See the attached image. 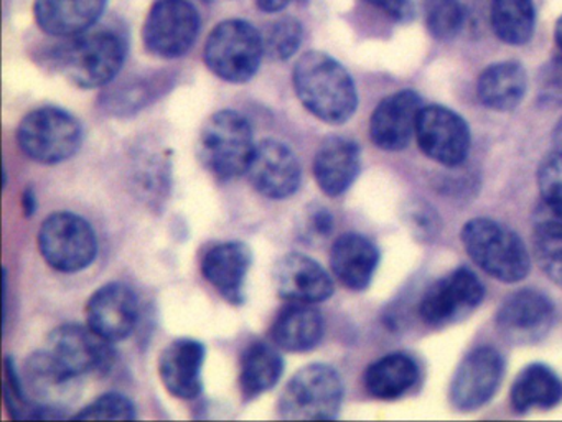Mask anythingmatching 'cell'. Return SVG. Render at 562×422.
I'll use <instances>...</instances> for the list:
<instances>
[{
    "instance_id": "cell-1",
    "label": "cell",
    "mask_w": 562,
    "mask_h": 422,
    "mask_svg": "<svg viewBox=\"0 0 562 422\" xmlns=\"http://www.w3.org/2000/svg\"><path fill=\"white\" fill-rule=\"evenodd\" d=\"M292 82L302 106L325 124H345L357 111L353 78L327 53L308 52L301 56L295 63Z\"/></svg>"
},
{
    "instance_id": "cell-13",
    "label": "cell",
    "mask_w": 562,
    "mask_h": 422,
    "mask_svg": "<svg viewBox=\"0 0 562 422\" xmlns=\"http://www.w3.org/2000/svg\"><path fill=\"white\" fill-rule=\"evenodd\" d=\"M420 151L443 167H459L469 157L470 127L462 115L446 106H424L416 125Z\"/></svg>"
},
{
    "instance_id": "cell-15",
    "label": "cell",
    "mask_w": 562,
    "mask_h": 422,
    "mask_svg": "<svg viewBox=\"0 0 562 422\" xmlns=\"http://www.w3.org/2000/svg\"><path fill=\"white\" fill-rule=\"evenodd\" d=\"M505 358L493 346H479L460 362L450 385V401L459 411H475L498 391Z\"/></svg>"
},
{
    "instance_id": "cell-8",
    "label": "cell",
    "mask_w": 562,
    "mask_h": 422,
    "mask_svg": "<svg viewBox=\"0 0 562 422\" xmlns=\"http://www.w3.org/2000/svg\"><path fill=\"white\" fill-rule=\"evenodd\" d=\"M37 243L45 263L58 273H80L98 256V236L93 226L71 211L50 214L42 223Z\"/></svg>"
},
{
    "instance_id": "cell-36",
    "label": "cell",
    "mask_w": 562,
    "mask_h": 422,
    "mask_svg": "<svg viewBox=\"0 0 562 422\" xmlns=\"http://www.w3.org/2000/svg\"><path fill=\"white\" fill-rule=\"evenodd\" d=\"M71 418L81 419V421H87V419H126L130 421V419L137 418V411L136 404L127 396L120 395V392H106L85 406Z\"/></svg>"
},
{
    "instance_id": "cell-6",
    "label": "cell",
    "mask_w": 562,
    "mask_h": 422,
    "mask_svg": "<svg viewBox=\"0 0 562 422\" xmlns=\"http://www.w3.org/2000/svg\"><path fill=\"white\" fill-rule=\"evenodd\" d=\"M18 142L25 157L37 164L57 165L70 160L83 144V125L57 106L34 109L22 119Z\"/></svg>"
},
{
    "instance_id": "cell-11",
    "label": "cell",
    "mask_w": 562,
    "mask_h": 422,
    "mask_svg": "<svg viewBox=\"0 0 562 422\" xmlns=\"http://www.w3.org/2000/svg\"><path fill=\"white\" fill-rule=\"evenodd\" d=\"M485 297V286L469 267L436 280L420 300L419 315L429 326H447L469 316Z\"/></svg>"
},
{
    "instance_id": "cell-44",
    "label": "cell",
    "mask_w": 562,
    "mask_h": 422,
    "mask_svg": "<svg viewBox=\"0 0 562 422\" xmlns=\"http://www.w3.org/2000/svg\"><path fill=\"white\" fill-rule=\"evenodd\" d=\"M552 144H554L555 151L561 152L562 154V118L559 119L554 131H552Z\"/></svg>"
},
{
    "instance_id": "cell-10",
    "label": "cell",
    "mask_w": 562,
    "mask_h": 422,
    "mask_svg": "<svg viewBox=\"0 0 562 422\" xmlns=\"http://www.w3.org/2000/svg\"><path fill=\"white\" fill-rule=\"evenodd\" d=\"M80 379L61 368L47 349L32 353L25 362L22 381L35 408V419L67 418L80 391Z\"/></svg>"
},
{
    "instance_id": "cell-31",
    "label": "cell",
    "mask_w": 562,
    "mask_h": 422,
    "mask_svg": "<svg viewBox=\"0 0 562 422\" xmlns=\"http://www.w3.org/2000/svg\"><path fill=\"white\" fill-rule=\"evenodd\" d=\"M166 79L162 75L153 78H134L123 85L113 86L104 92L103 108L114 115H130L146 108L162 91Z\"/></svg>"
},
{
    "instance_id": "cell-24",
    "label": "cell",
    "mask_w": 562,
    "mask_h": 422,
    "mask_svg": "<svg viewBox=\"0 0 562 422\" xmlns=\"http://www.w3.org/2000/svg\"><path fill=\"white\" fill-rule=\"evenodd\" d=\"M324 332V316L314 303L289 302L276 315L269 336L284 352L304 353L318 346Z\"/></svg>"
},
{
    "instance_id": "cell-45",
    "label": "cell",
    "mask_w": 562,
    "mask_h": 422,
    "mask_svg": "<svg viewBox=\"0 0 562 422\" xmlns=\"http://www.w3.org/2000/svg\"><path fill=\"white\" fill-rule=\"evenodd\" d=\"M555 43H558L559 48L562 49V16H559L558 23H555Z\"/></svg>"
},
{
    "instance_id": "cell-43",
    "label": "cell",
    "mask_w": 562,
    "mask_h": 422,
    "mask_svg": "<svg viewBox=\"0 0 562 422\" xmlns=\"http://www.w3.org/2000/svg\"><path fill=\"white\" fill-rule=\"evenodd\" d=\"M291 0H256L259 10L268 13L281 12L289 5Z\"/></svg>"
},
{
    "instance_id": "cell-34",
    "label": "cell",
    "mask_w": 562,
    "mask_h": 422,
    "mask_svg": "<svg viewBox=\"0 0 562 422\" xmlns=\"http://www.w3.org/2000/svg\"><path fill=\"white\" fill-rule=\"evenodd\" d=\"M538 187L548 218L562 226V154L554 151L542 158L538 168Z\"/></svg>"
},
{
    "instance_id": "cell-30",
    "label": "cell",
    "mask_w": 562,
    "mask_h": 422,
    "mask_svg": "<svg viewBox=\"0 0 562 422\" xmlns=\"http://www.w3.org/2000/svg\"><path fill=\"white\" fill-rule=\"evenodd\" d=\"M532 0H492V26L495 35L508 45H525L535 33Z\"/></svg>"
},
{
    "instance_id": "cell-28",
    "label": "cell",
    "mask_w": 562,
    "mask_h": 422,
    "mask_svg": "<svg viewBox=\"0 0 562 422\" xmlns=\"http://www.w3.org/2000/svg\"><path fill=\"white\" fill-rule=\"evenodd\" d=\"M419 378V366L406 353H390L376 359L364 371L363 382L368 395L381 401H393L407 395Z\"/></svg>"
},
{
    "instance_id": "cell-41",
    "label": "cell",
    "mask_w": 562,
    "mask_h": 422,
    "mask_svg": "<svg viewBox=\"0 0 562 422\" xmlns=\"http://www.w3.org/2000/svg\"><path fill=\"white\" fill-rule=\"evenodd\" d=\"M308 227L314 236L327 237L334 231V216L324 207H315L308 216Z\"/></svg>"
},
{
    "instance_id": "cell-20",
    "label": "cell",
    "mask_w": 562,
    "mask_h": 422,
    "mask_svg": "<svg viewBox=\"0 0 562 422\" xmlns=\"http://www.w3.org/2000/svg\"><path fill=\"white\" fill-rule=\"evenodd\" d=\"M279 297L288 302L318 303L334 296L330 274L311 256L289 253L274 267Z\"/></svg>"
},
{
    "instance_id": "cell-32",
    "label": "cell",
    "mask_w": 562,
    "mask_h": 422,
    "mask_svg": "<svg viewBox=\"0 0 562 422\" xmlns=\"http://www.w3.org/2000/svg\"><path fill=\"white\" fill-rule=\"evenodd\" d=\"M532 249L539 269L562 287V226L551 218L539 221L532 231Z\"/></svg>"
},
{
    "instance_id": "cell-17",
    "label": "cell",
    "mask_w": 562,
    "mask_h": 422,
    "mask_svg": "<svg viewBox=\"0 0 562 422\" xmlns=\"http://www.w3.org/2000/svg\"><path fill=\"white\" fill-rule=\"evenodd\" d=\"M85 313L88 326L98 335L111 343L123 342L136 329L139 299L126 284H104L88 299Z\"/></svg>"
},
{
    "instance_id": "cell-7",
    "label": "cell",
    "mask_w": 562,
    "mask_h": 422,
    "mask_svg": "<svg viewBox=\"0 0 562 422\" xmlns=\"http://www.w3.org/2000/svg\"><path fill=\"white\" fill-rule=\"evenodd\" d=\"M206 66L213 75L233 85L255 78L265 56L262 33L246 20L218 23L205 43Z\"/></svg>"
},
{
    "instance_id": "cell-26",
    "label": "cell",
    "mask_w": 562,
    "mask_h": 422,
    "mask_svg": "<svg viewBox=\"0 0 562 422\" xmlns=\"http://www.w3.org/2000/svg\"><path fill=\"white\" fill-rule=\"evenodd\" d=\"M528 91V75L518 62H499L483 69L476 82L480 102L492 111L518 108Z\"/></svg>"
},
{
    "instance_id": "cell-12",
    "label": "cell",
    "mask_w": 562,
    "mask_h": 422,
    "mask_svg": "<svg viewBox=\"0 0 562 422\" xmlns=\"http://www.w3.org/2000/svg\"><path fill=\"white\" fill-rule=\"evenodd\" d=\"M45 349L61 368L77 378L106 373L116 358L113 343L98 335L90 326L78 323H65L52 330Z\"/></svg>"
},
{
    "instance_id": "cell-18",
    "label": "cell",
    "mask_w": 562,
    "mask_h": 422,
    "mask_svg": "<svg viewBox=\"0 0 562 422\" xmlns=\"http://www.w3.org/2000/svg\"><path fill=\"white\" fill-rule=\"evenodd\" d=\"M423 108V99L411 89L386 96L371 114V142L381 151H403L416 135L417 119Z\"/></svg>"
},
{
    "instance_id": "cell-35",
    "label": "cell",
    "mask_w": 562,
    "mask_h": 422,
    "mask_svg": "<svg viewBox=\"0 0 562 422\" xmlns=\"http://www.w3.org/2000/svg\"><path fill=\"white\" fill-rule=\"evenodd\" d=\"M427 29L439 40H452L463 25L462 5L459 0H424Z\"/></svg>"
},
{
    "instance_id": "cell-33",
    "label": "cell",
    "mask_w": 562,
    "mask_h": 422,
    "mask_svg": "<svg viewBox=\"0 0 562 422\" xmlns=\"http://www.w3.org/2000/svg\"><path fill=\"white\" fill-rule=\"evenodd\" d=\"M302 25L294 16H282L262 33L265 55L276 62H285L295 55L302 43Z\"/></svg>"
},
{
    "instance_id": "cell-42",
    "label": "cell",
    "mask_w": 562,
    "mask_h": 422,
    "mask_svg": "<svg viewBox=\"0 0 562 422\" xmlns=\"http://www.w3.org/2000/svg\"><path fill=\"white\" fill-rule=\"evenodd\" d=\"M22 211H24L25 216L32 218L37 211V195H35L34 188H25L24 193H22Z\"/></svg>"
},
{
    "instance_id": "cell-21",
    "label": "cell",
    "mask_w": 562,
    "mask_h": 422,
    "mask_svg": "<svg viewBox=\"0 0 562 422\" xmlns=\"http://www.w3.org/2000/svg\"><path fill=\"white\" fill-rule=\"evenodd\" d=\"M206 348L200 340L177 338L160 353L159 376L170 395L195 399L203 391Z\"/></svg>"
},
{
    "instance_id": "cell-29",
    "label": "cell",
    "mask_w": 562,
    "mask_h": 422,
    "mask_svg": "<svg viewBox=\"0 0 562 422\" xmlns=\"http://www.w3.org/2000/svg\"><path fill=\"white\" fill-rule=\"evenodd\" d=\"M509 396L518 412L555 408L562 401V379L549 366L531 363L518 373Z\"/></svg>"
},
{
    "instance_id": "cell-3",
    "label": "cell",
    "mask_w": 562,
    "mask_h": 422,
    "mask_svg": "<svg viewBox=\"0 0 562 422\" xmlns=\"http://www.w3.org/2000/svg\"><path fill=\"white\" fill-rule=\"evenodd\" d=\"M463 247L470 259L493 279L516 284L531 269V257L521 237L490 218H473L462 227Z\"/></svg>"
},
{
    "instance_id": "cell-5",
    "label": "cell",
    "mask_w": 562,
    "mask_h": 422,
    "mask_svg": "<svg viewBox=\"0 0 562 422\" xmlns=\"http://www.w3.org/2000/svg\"><path fill=\"white\" fill-rule=\"evenodd\" d=\"M344 395L337 369L312 363L289 379L278 402L279 415L291 421H330L340 412Z\"/></svg>"
},
{
    "instance_id": "cell-14",
    "label": "cell",
    "mask_w": 562,
    "mask_h": 422,
    "mask_svg": "<svg viewBox=\"0 0 562 422\" xmlns=\"http://www.w3.org/2000/svg\"><path fill=\"white\" fill-rule=\"evenodd\" d=\"M554 303L546 293L536 289L509 293L495 316L496 329L513 345L541 342L554 325Z\"/></svg>"
},
{
    "instance_id": "cell-40",
    "label": "cell",
    "mask_w": 562,
    "mask_h": 422,
    "mask_svg": "<svg viewBox=\"0 0 562 422\" xmlns=\"http://www.w3.org/2000/svg\"><path fill=\"white\" fill-rule=\"evenodd\" d=\"M409 226L413 227L416 236L429 240L437 233L439 227V220L437 214L427 204H416L413 210H409Z\"/></svg>"
},
{
    "instance_id": "cell-25",
    "label": "cell",
    "mask_w": 562,
    "mask_h": 422,
    "mask_svg": "<svg viewBox=\"0 0 562 422\" xmlns=\"http://www.w3.org/2000/svg\"><path fill=\"white\" fill-rule=\"evenodd\" d=\"M108 0H35L37 25L52 36L80 35L103 15Z\"/></svg>"
},
{
    "instance_id": "cell-4",
    "label": "cell",
    "mask_w": 562,
    "mask_h": 422,
    "mask_svg": "<svg viewBox=\"0 0 562 422\" xmlns=\"http://www.w3.org/2000/svg\"><path fill=\"white\" fill-rule=\"evenodd\" d=\"M255 151L251 124L232 109L215 112L200 132V162L218 180H233L246 174Z\"/></svg>"
},
{
    "instance_id": "cell-37",
    "label": "cell",
    "mask_w": 562,
    "mask_h": 422,
    "mask_svg": "<svg viewBox=\"0 0 562 422\" xmlns=\"http://www.w3.org/2000/svg\"><path fill=\"white\" fill-rule=\"evenodd\" d=\"M4 402L14 419H35V408L25 391L22 375L15 368L14 359H4Z\"/></svg>"
},
{
    "instance_id": "cell-39",
    "label": "cell",
    "mask_w": 562,
    "mask_h": 422,
    "mask_svg": "<svg viewBox=\"0 0 562 422\" xmlns=\"http://www.w3.org/2000/svg\"><path fill=\"white\" fill-rule=\"evenodd\" d=\"M368 5L374 7L387 19L397 23H407L416 16L413 0H363Z\"/></svg>"
},
{
    "instance_id": "cell-22",
    "label": "cell",
    "mask_w": 562,
    "mask_h": 422,
    "mask_svg": "<svg viewBox=\"0 0 562 422\" xmlns=\"http://www.w3.org/2000/svg\"><path fill=\"white\" fill-rule=\"evenodd\" d=\"M360 170V145L350 138H327L315 154V181L327 197L344 195L355 184Z\"/></svg>"
},
{
    "instance_id": "cell-2",
    "label": "cell",
    "mask_w": 562,
    "mask_h": 422,
    "mask_svg": "<svg viewBox=\"0 0 562 422\" xmlns=\"http://www.w3.org/2000/svg\"><path fill=\"white\" fill-rule=\"evenodd\" d=\"M127 58V40L116 30L104 29L70 36L54 53L55 68L78 88L110 85Z\"/></svg>"
},
{
    "instance_id": "cell-38",
    "label": "cell",
    "mask_w": 562,
    "mask_h": 422,
    "mask_svg": "<svg viewBox=\"0 0 562 422\" xmlns=\"http://www.w3.org/2000/svg\"><path fill=\"white\" fill-rule=\"evenodd\" d=\"M541 95L549 102L562 101V56L544 66L541 75Z\"/></svg>"
},
{
    "instance_id": "cell-9",
    "label": "cell",
    "mask_w": 562,
    "mask_h": 422,
    "mask_svg": "<svg viewBox=\"0 0 562 422\" xmlns=\"http://www.w3.org/2000/svg\"><path fill=\"white\" fill-rule=\"evenodd\" d=\"M200 25L199 12L189 0H157L144 22V46L159 58H180L195 45Z\"/></svg>"
},
{
    "instance_id": "cell-23",
    "label": "cell",
    "mask_w": 562,
    "mask_h": 422,
    "mask_svg": "<svg viewBox=\"0 0 562 422\" xmlns=\"http://www.w3.org/2000/svg\"><path fill=\"white\" fill-rule=\"evenodd\" d=\"M378 264H380V251L376 244L363 234H341L331 246V273L340 284L355 292H360L370 286Z\"/></svg>"
},
{
    "instance_id": "cell-19",
    "label": "cell",
    "mask_w": 562,
    "mask_h": 422,
    "mask_svg": "<svg viewBox=\"0 0 562 422\" xmlns=\"http://www.w3.org/2000/svg\"><path fill=\"white\" fill-rule=\"evenodd\" d=\"M252 266V251L243 241L216 244L203 256L202 274L216 292L232 306L246 300V279Z\"/></svg>"
},
{
    "instance_id": "cell-16",
    "label": "cell",
    "mask_w": 562,
    "mask_h": 422,
    "mask_svg": "<svg viewBox=\"0 0 562 422\" xmlns=\"http://www.w3.org/2000/svg\"><path fill=\"white\" fill-rule=\"evenodd\" d=\"M246 174L255 190L269 200H288L301 188L302 168L297 155L276 138H266L256 145Z\"/></svg>"
},
{
    "instance_id": "cell-27",
    "label": "cell",
    "mask_w": 562,
    "mask_h": 422,
    "mask_svg": "<svg viewBox=\"0 0 562 422\" xmlns=\"http://www.w3.org/2000/svg\"><path fill=\"white\" fill-rule=\"evenodd\" d=\"M284 358L274 343H249L239 358V391L246 401L258 398L262 392L271 391L284 375Z\"/></svg>"
}]
</instances>
